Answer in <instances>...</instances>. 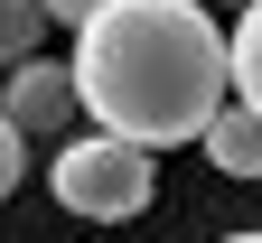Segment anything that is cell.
<instances>
[{"label": "cell", "mask_w": 262, "mask_h": 243, "mask_svg": "<svg viewBox=\"0 0 262 243\" xmlns=\"http://www.w3.org/2000/svg\"><path fill=\"white\" fill-rule=\"evenodd\" d=\"M66 65H75L94 131L159 159L215 131L225 94H234V28H215L206 0H103L75 28Z\"/></svg>", "instance_id": "6da1fadb"}, {"label": "cell", "mask_w": 262, "mask_h": 243, "mask_svg": "<svg viewBox=\"0 0 262 243\" xmlns=\"http://www.w3.org/2000/svg\"><path fill=\"white\" fill-rule=\"evenodd\" d=\"M47 187H56L66 215H84V225H131L159 196V168H150V150L113 141V131H84V141L56 150V178Z\"/></svg>", "instance_id": "7a4b0ae2"}, {"label": "cell", "mask_w": 262, "mask_h": 243, "mask_svg": "<svg viewBox=\"0 0 262 243\" xmlns=\"http://www.w3.org/2000/svg\"><path fill=\"white\" fill-rule=\"evenodd\" d=\"M0 113H10L28 141H56V131L84 113V94H75V65H47V56H38V65H19V75L0 84Z\"/></svg>", "instance_id": "3957f363"}, {"label": "cell", "mask_w": 262, "mask_h": 243, "mask_svg": "<svg viewBox=\"0 0 262 243\" xmlns=\"http://www.w3.org/2000/svg\"><path fill=\"white\" fill-rule=\"evenodd\" d=\"M206 159H215V178H262V113H253V103H225V113H215Z\"/></svg>", "instance_id": "277c9868"}, {"label": "cell", "mask_w": 262, "mask_h": 243, "mask_svg": "<svg viewBox=\"0 0 262 243\" xmlns=\"http://www.w3.org/2000/svg\"><path fill=\"white\" fill-rule=\"evenodd\" d=\"M38 38H47V10H38V0H0V75L38 65Z\"/></svg>", "instance_id": "5b68a950"}, {"label": "cell", "mask_w": 262, "mask_h": 243, "mask_svg": "<svg viewBox=\"0 0 262 243\" xmlns=\"http://www.w3.org/2000/svg\"><path fill=\"white\" fill-rule=\"evenodd\" d=\"M234 103H253V113H262V0L234 19Z\"/></svg>", "instance_id": "8992f818"}, {"label": "cell", "mask_w": 262, "mask_h": 243, "mask_svg": "<svg viewBox=\"0 0 262 243\" xmlns=\"http://www.w3.org/2000/svg\"><path fill=\"white\" fill-rule=\"evenodd\" d=\"M19 168H28V131H19L10 113H0V196L19 187Z\"/></svg>", "instance_id": "52a82bcc"}, {"label": "cell", "mask_w": 262, "mask_h": 243, "mask_svg": "<svg viewBox=\"0 0 262 243\" xmlns=\"http://www.w3.org/2000/svg\"><path fill=\"white\" fill-rule=\"evenodd\" d=\"M38 10H47V19H66V28H84L94 10H103V0H38Z\"/></svg>", "instance_id": "ba28073f"}, {"label": "cell", "mask_w": 262, "mask_h": 243, "mask_svg": "<svg viewBox=\"0 0 262 243\" xmlns=\"http://www.w3.org/2000/svg\"><path fill=\"white\" fill-rule=\"evenodd\" d=\"M225 243H262V225H253V234H225Z\"/></svg>", "instance_id": "9c48e42d"}, {"label": "cell", "mask_w": 262, "mask_h": 243, "mask_svg": "<svg viewBox=\"0 0 262 243\" xmlns=\"http://www.w3.org/2000/svg\"><path fill=\"white\" fill-rule=\"evenodd\" d=\"M234 10H253V0H234Z\"/></svg>", "instance_id": "30bf717a"}]
</instances>
